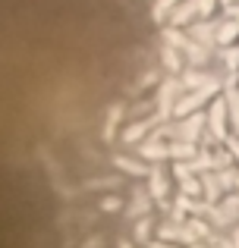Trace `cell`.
<instances>
[{"mask_svg": "<svg viewBox=\"0 0 239 248\" xmlns=\"http://www.w3.org/2000/svg\"><path fill=\"white\" fill-rule=\"evenodd\" d=\"M101 207H104V211H117V207H120V198H111V195H107V198L101 201Z\"/></svg>", "mask_w": 239, "mask_h": 248, "instance_id": "cell-1", "label": "cell"}, {"mask_svg": "<svg viewBox=\"0 0 239 248\" xmlns=\"http://www.w3.org/2000/svg\"><path fill=\"white\" fill-rule=\"evenodd\" d=\"M227 3H233V0H227Z\"/></svg>", "mask_w": 239, "mask_h": 248, "instance_id": "cell-2", "label": "cell"}]
</instances>
